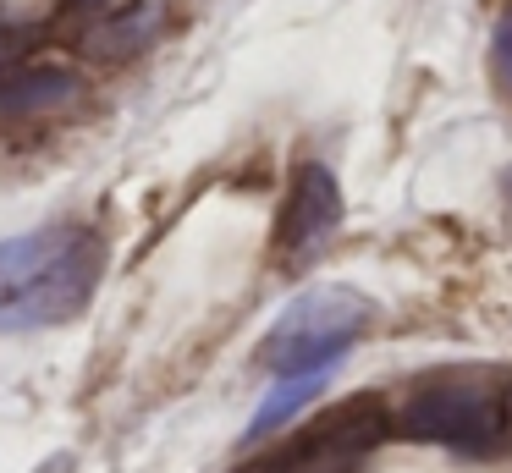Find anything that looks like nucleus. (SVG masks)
<instances>
[{
	"label": "nucleus",
	"mask_w": 512,
	"mask_h": 473,
	"mask_svg": "<svg viewBox=\"0 0 512 473\" xmlns=\"http://www.w3.org/2000/svg\"><path fill=\"white\" fill-rule=\"evenodd\" d=\"M105 275V242L89 226H39L0 242V330L78 319Z\"/></svg>",
	"instance_id": "nucleus-1"
},
{
	"label": "nucleus",
	"mask_w": 512,
	"mask_h": 473,
	"mask_svg": "<svg viewBox=\"0 0 512 473\" xmlns=\"http://www.w3.org/2000/svg\"><path fill=\"white\" fill-rule=\"evenodd\" d=\"M369 325V297L353 286H314V292L292 297L276 314V325L259 341V363L287 374H314L331 369L347 347L358 341V330Z\"/></svg>",
	"instance_id": "nucleus-2"
},
{
	"label": "nucleus",
	"mask_w": 512,
	"mask_h": 473,
	"mask_svg": "<svg viewBox=\"0 0 512 473\" xmlns=\"http://www.w3.org/2000/svg\"><path fill=\"white\" fill-rule=\"evenodd\" d=\"M402 429L413 440H430V446H452V451H468V457H485L507 435V402L496 391H485V385H468V380L424 385L408 402V413H402Z\"/></svg>",
	"instance_id": "nucleus-3"
},
{
	"label": "nucleus",
	"mask_w": 512,
	"mask_h": 473,
	"mask_svg": "<svg viewBox=\"0 0 512 473\" xmlns=\"http://www.w3.org/2000/svg\"><path fill=\"white\" fill-rule=\"evenodd\" d=\"M342 226V187H336V171L320 160L298 165L292 171V187H287V204H281V220H276V253L287 264L309 259L331 242V231Z\"/></svg>",
	"instance_id": "nucleus-4"
},
{
	"label": "nucleus",
	"mask_w": 512,
	"mask_h": 473,
	"mask_svg": "<svg viewBox=\"0 0 512 473\" xmlns=\"http://www.w3.org/2000/svg\"><path fill=\"white\" fill-rule=\"evenodd\" d=\"M78 94V77L61 66H6L0 72V110L6 116H34V110H56Z\"/></svg>",
	"instance_id": "nucleus-5"
},
{
	"label": "nucleus",
	"mask_w": 512,
	"mask_h": 473,
	"mask_svg": "<svg viewBox=\"0 0 512 473\" xmlns=\"http://www.w3.org/2000/svg\"><path fill=\"white\" fill-rule=\"evenodd\" d=\"M325 374H331V369H314V374H287V380H276V391H270V396H265V407L254 413V435H265V429H276V424H281V418H292V413H298V407H303V402H309V396L325 385Z\"/></svg>",
	"instance_id": "nucleus-6"
},
{
	"label": "nucleus",
	"mask_w": 512,
	"mask_h": 473,
	"mask_svg": "<svg viewBox=\"0 0 512 473\" xmlns=\"http://www.w3.org/2000/svg\"><path fill=\"white\" fill-rule=\"evenodd\" d=\"M149 33H155V6H127L122 17H105L100 22V33L89 39V50H100V55H133Z\"/></svg>",
	"instance_id": "nucleus-7"
},
{
	"label": "nucleus",
	"mask_w": 512,
	"mask_h": 473,
	"mask_svg": "<svg viewBox=\"0 0 512 473\" xmlns=\"http://www.w3.org/2000/svg\"><path fill=\"white\" fill-rule=\"evenodd\" d=\"M496 77H501V88L512 94V11L501 17V28H496Z\"/></svg>",
	"instance_id": "nucleus-8"
},
{
	"label": "nucleus",
	"mask_w": 512,
	"mask_h": 473,
	"mask_svg": "<svg viewBox=\"0 0 512 473\" xmlns=\"http://www.w3.org/2000/svg\"><path fill=\"white\" fill-rule=\"evenodd\" d=\"M17 50H23V39H17L12 28H0V72H6V66H17Z\"/></svg>",
	"instance_id": "nucleus-9"
},
{
	"label": "nucleus",
	"mask_w": 512,
	"mask_h": 473,
	"mask_svg": "<svg viewBox=\"0 0 512 473\" xmlns=\"http://www.w3.org/2000/svg\"><path fill=\"white\" fill-rule=\"evenodd\" d=\"M507 193H512V171H507Z\"/></svg>",
	"instance_id": "nucleus-10"
}]
</instances>
